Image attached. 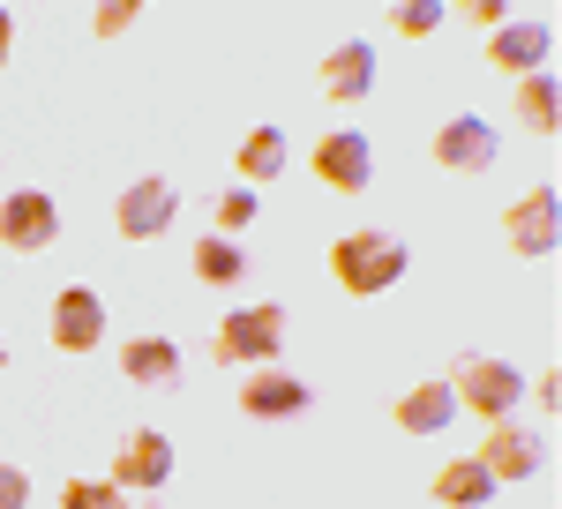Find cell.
Masks as SVG:
<instances>
[{"mask_svg": "<svg viewBox=\"0 0 562 509\" xmlns=\"http://www.w3.org/2000/svg\"><path fill=\"white\" fill-rule=\"evenodd\" d=\"M330 270H338L346 293H390L405 278V240H390V233H346L330 248Z\"/></svg>", "mask_w": 562, "mask_h": 509, "instance_id": "1", "label": "cell"}, {"mask_svg": "<svg viewBox=\"0 0 562 509\" xmlns=\"http://www.w3.org/2000/svg\"><path fill=\"white\" fill-rule=\"evenodd\" d=\"M450 397L473 405L480 420H510V405L525 397V375L510 367V360H480V352H465V360H458V382H450Z\"/></svg>", "mask_w": 562, "mask_h": 509, "instance_id": "2", "label": "cell"}, {"mask_svg": "<svg viewBox=\"0 0 562 509\" xmlns=\"http://www.w3.org/2000/svg\"><path fill=\"white\" fill-rule=\"evenodd\" d=\"M285 344V307H240V315H225L217 323V360L225 367H240V360H270Z\"/></svg>", "mask_w": 562, "mask_h": 509, "instance_id": "3", "label": "cell"}, {"mask_svg": "<svg viewBox=\"0 0 562 509\" xmlns=\"http://www.w3.org/2000/svg\"><path fill=\"white\" fill-rule=\"evenodd\" d=\"M53 233H60V211H53V195L23 188V195H8V203H0V240H8L15 255L53 248Z\"/></svg>", "mask_w": 562, "mask_h": 509, "instance_id": "4", "label": "cell"}, {"mask_svg": "<svg viewBox=\"0 0 562 509\" xmlns=\"http://www.w3.org/2000/svg\"><path fill=\"white\" fill-rule=\"evenodd\" d=\"M166 472H173V442L158 427H135L113 450V487H166Z\"/></svg>", "mask_w": 562, "mask_h": 509, "instance_id": "5", "label": "cell"}, {"mask_svg": "<svg viewBox=\"0 0 562 509\" xmlns=\"http://www.w3.org/2000/svg\"><path fill=\"white\" fill-rule=\"evenodd\" d=\"M435 158H442L450 172H487V166H495V127L480 121V113L442 121V135H435Z\"/></svg>", "mask_w": 562, "mask_h": 509, "instance_id": "6", "label": "cell"}, {"mask_svg": "<svg viewBox=\"0 0 562 509\" xmlns=\"http://www.w3.org/2000/svg\"><path fill=\"white\" fill-rule=\"evenodd\" d=\"M368 172H375V158H368V135H323L315 143V180H330V188H346V195H360L368 188Z\"/></svg>", "mask_w": 562, "mask_h": 509, "instance_id": "7", "label": "cell"}, {"mask_svg": "<svg viewBox=\"0 0 562 509\" xmlns=\"http://www.w3.org/2000/svg\"><path fill=\"white\" fill-rule=\"evenodd\" d=\"M173 211H180V195L166 188V180H135L128 195L113 203V217H121V233H128V240H150V233H166V225H173Z\"/></svg>", "mask_w": 562, "mask_h": 509, "instance_id": "8", "label": "cell"}, {"mask_svg": "<svg viewBox=\"0 0 562 509\" xmlns=\"http://www.w3.org/2000/svg\"><path fill=\"white\" fill-rule=\"evenodd\" d=\"M98 338H105V307H98V293L68 285V293L53 299V344H60V352H90Z\"/></svg>", "mask_w": 562, "mask_h": 509, "instance_id": "9", "label": "cell"}, {"mask_svg": "<svg viewBox=\"0 0 562 509\" xmlns=\"http://www.w3.org/2000/svg\"><path fill=\"white\" fill-rule=\"evenodd\" d=\"M562 217H555V188H532L518 211H510V248L518 255H555Z\"/></svg>", "mask_w": 562, "mask_h": 509, "instance_id": "10", "label": "cell"}, {"mask_svg": "<svg viewBox=\"0 0 562 509\" xmlns=\"http://www.w3.org/2000/svg\"><path fill=\"white\" fill-rule=\"evenodd\" d=\"M548 45H555L548 23H503L495 45H487V60H495V68H510V76H540V68H548Z\"/></svg>", "mask_w": 562, "mask_h": 509, "instance_id": "11", "label": "cell"}, {"mask_svg": "<svg viewBox=\"0 0 562 509\" xmlns=\"http://www.w3.org/2000/svg\"><path fill=\"white\" fill-rule=\"evenodd\" d=\"M315 405V389L301 375H256L240 389V412H256V420H285V412H307Z\"/></svg>", "mask_w": 562, "mask_h": 509, "instance_id": "12", "label": "cell"}, {"mask_svg": "<svg viewBox=\"0 0 562 509\" xmlns=\"http://www.w3.org/2000/svg\"><path fill=\"white\" fill-rule=\"evenodd\" d=\"M450 412H458L450 382H420V389H405V397H397V427H405V434H442Z\"/></svg>", "mask_w": 562, "mask_h": 509, "instance_id": "13", "label": "cell"}, {"mask_svg": "<svg viewBox=\"0 0 562 509\" xmlns=\"http://www.w3.org/2000/svg\"><path fill=\"white\" fill-rule=\"evenodd\" d=\"M480 465L495 472V479H525V472H540V434H525V427H495L487 450H480Z\"/></svg>", "mask_w": 562, "mask_h": 509, "instance_id": "14", "label": "cell"}, {"mask_svg": "<svg viewBox=\"0 0 562 509\" xmlns=\"http://www.w3.org/2000/svg\"><path fill=\"white\" fill-rule=\"evenodd\" d=\"M487 495H495V472L480 465V457H458V465L435 472V502L442 509H480Z\"/></svg>", "mask_w": 562, "mask_h": 509, "instance_id": "15", "label": "cell"}, {"mask_svg": "<svg viewBox=\"0 0 562 509\" xmlns=\"http://www.w3.org/2000/svg\"><path fill=\"white\" fill-rule=\"evenodd\" d=\"M368 83H375V53L360 38L338 45V53L323 60V98H368Z\"/></svg>", "mask_w": 562, "mask_h": 509, "instance_id": "16", "label": "cell"}, {"mask_svg": "<svg viewBox=\"0 0 562 509\" xmlns=\"http://www.w3.org/2000/svg\"><path fill=\"white\" fill-rule=\"evenodd\" d=\"M128 382H143V389H173L180 382V352L166 338H135L128 344Z\"/></svg>", "mask_w": 562, "mask_h": 509, "instance_id": "17", "label": "cell"}, {"mask_svg": "<svg viewBox=\"0 0 562 509\" xmlns=\"http://www.w3.org/2000/svg\"><path fill=\"white\" fill-rule=\"evenodd\" d=\"M195 278L203 285H240L248 278V255H240V240H195Z\"/></svg>", "mask_w": 562, "mask_h": 509, "instance_id": "18", "label": "cell"}, {"mask_svg": "<svg viewBox=\"0 0 562 509\" xmlns=\"http://www.w3.org/2000/svg\"><path fill=\"white\" fill-rule=\"evenodd\" d=\"M240 172H248V180H278V172H285V127H256V135L240 143Z\"/></svg>", "mask_w": 562, "mask_h": 509, "instance_id": "19", "label": "cell"}, {"mask_svg": "<svg viewBox=\"0 0 562 509\" xmlns=\"http://www.w3.org/2000/svg\"><path fill=\"white\" fill-rule=\"evenodd\" d=\"M518 113L525 127H540V135H555V76L540 68V76H525L518 83Z\"/></svg>", "mask_w": 562, "mask_h": 509, "instance_id": "20", "label": "cell"}, {"mask_svg": "<svg viewBox=\"0 0 562 509\" xmlns=\"http://www.w3.org/2000/svg\"><path fill=\"white\" fill-rule=\"evenodd\" d=\"M211 217H217V240H233V233H248V217H256V195L248 188H225L211 203Z\"/></svg>", "mask_w": 562, "mask_h": 509, "instance_id": "21", "label": "cell"}, {"mask_svg": "<svg viewBox=\"0 0 562 509\" xmlns=\"http://www.w3.org/2000/svg\"><path fill=\"white\" fill-rule=\"evenodd\" d=\"M60 509H121V487L113 479H68L60 487Z\"/></svg>", "mask_w": 562, "mask_h": 509, "instance_id": "22", "label": "cell"}, {"mask_svg": "<svg viewBox=\"0 0 562 509\" xmlns=\"http://www.w3.org/2000/svg\"><path fill=\"white\" fill-rule=\"evenodd\" d=\"M435 23H442V0H405V8H397V31H405V38H428Z\"/></svg>", "mask_w": 562, "mask_h": 509, "instance_id": "23", "label": "cell"}, {"mask_svg": "<svg viewBox=\"0 0 562 509\" xmlns=\"http://www.w3.org/2000/svg\"><path fill=\"white\" fill-rule=\"evenodd\" d=\"M23 502H31V479L15 465H0V509H23Z\"/></svg>", "mask_w": 562, "mask_h": 509, "instance_id": "24", "label": "cell"}, {"mask_svg": "<svg viewBox=\"0 0 562 509\" xmlns=\"http://www.w3.org/2000/svg\"><path fill=\"white\" fill-rule=\"evenodd\" d=\"M128 15H135L128 0H113V8H98V31H105V38H113V31H121V23H128Z\"/></svg>", "mask_w": 562, "mask_h": 509, "instance_id": "25", "label": "cell"}, {"mask_svg": "<svg viewBox=\"0 0 562 509\" xmlns=\"http://www.w3.org/2000/svg\"><path fill=\"white\" fill-rule=\"evenodd\" d=\"M8 38H15V23H8V8H0V60H8Z\"/></svg>", "mask_w": 562, "mask_h": 509, "instance_id": "26", "label": "cell"}]
</instances>
